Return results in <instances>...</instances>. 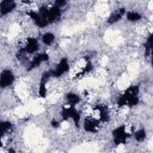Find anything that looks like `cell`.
I'll return each instance as SVG.
<instances>
[{
  "instance_id": "obj_17",
  "label": "cell",
  "mask_w": 153,
  "mask_h": 153,
  "mask_svg": "<svg viewBox=\"0 0 153 153\" xmlns=\"http://www.w3.org/2000/svg\"><path fill=\"white\" fill-rule=\"evenodd\" d=\"M11 127V124L9 122H2L1 123V136L8 130Z\"/></svg>"
},
{
  "instance_id": "obj_16",
  "label": "cell",
  "mask_w": 153,
  "mask_h": 153,
  "mask_svg": "<svg viewBox=\"0 0 153 153\" xmlns=\"http://www.w3.org/2000/svg\"><path fill=\"white\" fill-rule=\"evenodd\" d=\"M145 132L144 131V130L142 129V130H140L139 131H137L136 133H135V137H136V139L139 141V142H141L142 140H144L145 137Z\"/></svg>"
},
{
  "instance_id": "obj_8",
  "label": "cell",
  "mask_w": 153,
  "mask_h": 153,
  "mask_svg": "<svg viewBox=\"0 0 153 153\" xmlns=\"http://www.w3.org/2000/svg\"><path fill=\"white\" fill-rule=\"evenodd\" d=\"M39 48L37 41L35 39L32 38H27V44L26 47L24 49H22L23 51H25L29 53H32L34 51H36Z\"/></svg>"
},
{
  "instance_id": "obj_7",
  "label": "cell",
  "mask_w": 153,
  "mask_h": 153,
  "mask_svg": "<svg viewBox=\"0 0 153 153\" xmlns=\"http://www.w3.org/2000/svg\"><path fill=\"white\" fill-rule=\"evenodd\" d=\"M16 7L13 1H3L1 3V13L4 15L10 12Z\"/></svg>"
},
{
  "instance_id": "obj_19",
  "label": "cell",
  "mask_w": 153,
  "mask_h": 153,
  "mask_svg": "<svg viewBox=\"0 0 153 153\" xmlns=\"http://www.w3.org/2000/svg\"><path fill=\"white\" fill-rule=\"evenodd\" d=\"M46 94V89L45 87V83L41 82L40 85V88H39V94L41 97H44L45 96Z\"/></svg>"
},
{
  "instance_id": "obj_3",
  "label": "cell",
  "mask_w": 153,
  "mask_h": 153,
  "mask_svg": "<svg viewBox=\"0 0 153 153\" xmlns=\"http://www.w3.org/2000/svg\"><path fill=\"white\" fill-rule=\"evenodd\" d=\"M62 115L65 120H66L68 118L72 117L74 119L75 124L76 127L79 126V115L77 111L74 108V106H71L69 108H63Z\"/></svg>"
},
{
  "instance_id": "obj_11",
  "label": "cell",
  "mask_w": 153,
  "mask_h": 153,
  "mask_svg": "<svg viewBox=\"0 0 153 153\" xmlns=\"http://www.w3.org/2000/svg\"><path fill=\"white\" fill-rule=\"evenodd\" d=\"M60 10L58 6H54L48 11V22H53L60 16Z\"/></svg>"
},
{
  "instance_id": "obj_6",
  "label": "cell",
  "mask_w": 153,
  "mask_h": 153,
  "mask_svg": "<svg viewBox=\"0 0 153 153\" xmlns=\"http://www.w3.org/2000/svg\"><path fill=\"white\" fill-rule=\"evenodd\" d=\"M69 69V65L67 63L66 59H62L57 66V69L53 71V75L56 76H59L62 74H63L65 72L68 71Z\"/></svg>"
},
{
  "instance_id": "obj_20",
  "label": "cell",
  "mask_w": 153,
  "mask_h": 153,
  "mask_svg": "<svg viewBox=\"0 0 153 153\" xmlns=\"http://www.w3.org/2000/svg\"><path fill=\"white\" fill-rule=\"evenodd\" d=\"M65 1H56V6H61V5H63V4H65Z\"/></svg>"
},
{
  "instance_id": "obj_14",
  "label": "cell",
  "mask_w": 153,
  "mask_h": 153,
  "mask_svg": "<svg viewBox=\"0 0 153 153\" xmlns=\"http://www.w3.org/2000/svg\"><path fill=\"white\" fill-rule=\"evenodd\" d=\"M66 98L68 100V101L71 106H74L79 100V97L76 95L72 94V93H69L67 95Z\"/></svg>"
},
{
  "instance_id": "obj_4",
  "label": "cell",
  "mask_w": 153,
  "mask_h": 153,
  "mask_svg": "<svg viewBox=\"0 0 153 153\" xmlns=\"http://www.w3.org/2000/svg\"><path fill=\"white\" fill-rule=\"evenodd\" d=\"M14 76L10 71H4L1 75L0 84L2 87H6L10 85L14 81Z\"/></svg>"
},
{
  "instance_id": "obj_9",
  "label": "cell",
  "mask_w": 153,
  "mask_h": 153,
  "mask_svg": "<svg viewBox=\"0 0 153 153\" xmlns=\"http://www.w3.org/2000/svg\"><path fill=\"white\" fill-rule=\"evenodd\" d=\"M124 13H125V9L123 8L115 11L109 17V19L108 20V22L109 23L112 24V23H114L117 22L122 17V16H123Z\"/></svg>"
},
{
  "instance_id": "obj_18",
  "label": "cell",
  "mask_w": 153,
  "mask_h": 153,
  "mask_svg": "<svg viewBox=\"0 0 153 153\" xmlns=\"http://www.w3.org/2000/svg\"><path fill=\"white\" fill-rule=\"evenodd\" d=\"M127 19L131 21H135L139 20L141 18V16L139 14L136 13H128L127 15Z\"/></svg>"
},
{
  "instance_id": "obj_5",
  "label": "cell",
  "mask_w": 153,
  "mask_h": 153,
  "mask_svg": "<svg viewBox=\"0 0 153 153\" xmlns=\"http://www.w3.org/2000/svg\"><path fill=\"white\" fill-rule=\"evenodd\" d=\"M99 121L96 119L87 117L84 121V128L86 131L95 133L96 131V127L98 126Z\"/></svg>"
},
{
  "instance_id": "obj_21",
  "label": "cell",
  "mask_w": 153,
  "mask_h": 153,
  "mask_svg": "<svg viewBox=\"0 0 153 153\" xmlns=\"http://www.w3.org/2000/svg\"><path fill=\"white\" fill-rule=\"evenodd\" d=\"M51 124H52V126H53L54 127H58V126H59V123H58L57 121H53L52 123H51Z\"/></svg>"
},
{
  "instance_id": "obj_15",
  "label": "cell",
  "mask_w": 153,
  "mask_h": 153,
  "mask_svg": "<svg viewBox=\"0 0 153 153\" xmlns=\"http://www.w3.org/2000/svg\"><path fill=\"white\" fill-rule=\"evenodd\" d=\"M152 35H151L148 38L147 42L146 44H144V46L145 47V54L146 56H148L149 54L150 50L152 48Z\"/></svg>"
},
{
  "instance_id": "obj_1",
  "label": "cell",
  "mask_w": 153,
  "mask_h": 153,
  "mask_svg": "<svg viewBox=\"0 0 153 153\" xmlns=\"http://www.w3.org/2000/svg\"><path fill=\"white\" fill-rule=\"evenodd\" d=\"M139 92V87L132 86L130 87L128 90H126L124 95L120 98L118 100V105L120 106L124 105L127 104L130 106L136 105L138 102V98L136 96V94Z\"/></svg>"
},
{
  "instance_id": "obj_10",
  "label": "cell",
  "mask_w": 153,
  "mask_h": 153,
  "mask_svg": "<svg viewBox=\"0 0 153 153\" xmlns=\"http://www.w3.org/2000/svg\"><path fill=\"white\" fill-rule=\"evenodd\" d=\"M48 59V56L47 54H40L36 56L33 60L31 62L30 68L28 69V71L30 70L31 69L35 68L36 66H38L41 61H45Z\"/></svg>"
},
{
  "instance_id": "obj_13",
  "label": "cell",
  "mask_w": 153,
  "mask_h": 153,
  "mask_svg": "<svg viewBox=\"0 0 153 153\" xmlns=\"http://www.w3.org/2000/svg\"><path fill=\"white\" fill-rule=\"evenodd\" d=\"M54 36L51 33H46L42 36V41L46 45H50L54 41Z\"/></svg>"
},
{
  "instance_id": "obj_2",
  "label": "cell",
  "mask_w": 153,
  "mask_h": 153,
  "mask_svg": "<svg viewBox=\"0 0 153 153\" xmlns=\"http://www.w3.org/2000/svg\"><path fill=\"white\" fill-rule=\"evenodd\" d=\"M114 142L116 144L125 143L126 138L130 136V134L125 132V126H122L115 129L112 132Z\"/></svg>"
},
{
  "instance_id": "obj_12",
  "label": "cell",
  "mask_w": 153,
  "mask_h": 153,
  "mask_svg": "<svg viewBox=\"0 0 153 153\" xmlns=\"http://www.w3.org/2000/svg\"><path fill=\"white\" fill-rule=\"evenodd\" d=\"M96 109H99L100 111V117L101 121L105 122L108 121L109 119V115H108V111L106 106H102V105H97L95 108Z\"/></svg>"
}]
</instances>
